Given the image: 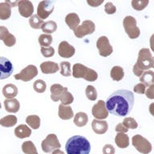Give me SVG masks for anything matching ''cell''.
I'll use <instances>...</instances> for the list:
<instances>
[{"instance_id": "f5cc1de1", "label": "cell", "mask_w": 154, "mask_h": 154, "mask_svg": "<svg viewBox=\"0 0 154 154\" xmlns=\"http://www.w3.org/2000/svg\"><path fill=\"white\" fill-rule=\"evenodd\" d=\"M149 112L151 113L152 116H154V103H152L149 105Z\"/></svg>"}, {"instance_id": "1f68e13d", "label": "cell", "mask_w": 154, "mask_h": 154, "mask_svg": "<svg viewBox=\"0 0 154 154\" xmlns=\"http://www.w3.org/2000/svg\"><path fill=\"white\" fill-rule=\"evenodd\" d=\"M26 122L33 129H38L40 127V118L38 117V116H28L26 118Z\"/></svg>"}, {"instance_id": "4316f807", "label": "cell", "mask_w": 154, "mask_h": 154, "mask_svg": "<svg viewBox=\"0 0 154 154\" xmlns=\"http://www.w3.org/2000/svg\"><path fill=\"white\" fill-rule=\"evenodd\" d=\"M88 117L85 112H79L75 114L74 116V124L77 127H84L88 124Z\"/></svg>"}, {"instance_id": "8d00e7d4", "label": "cell", "mask_w": 154, "mask_h": 154, "mask_svg": "<svg viewBox=\"0 0 154 154\" xmlns=\"http://www.w3.org/2000/svg\"><path fill=\"white\" fill-rule=\"evenodd\" d=\"M85 94H86L87 98L91 101L96 100L97 96H98L96 89L92 85H88L86 89H85Z\"/></svg>"}, {"instance_id": "816d5d0a", "label": "cell", "mask_w": 154, "mask_h": 154, "mask_svg": "<svg viewBox=\"0 0 154 154\" xmlns=\"http://www.w3.org/2000/svg\"><path fill=\"white\" fill-rule=\"evenodd\" d=\"M149 43H150V48H151V50L152 51H154V34H152L151 37H150Z\"/></svg>"}, {"instance_id": "11a10c76", "label": "cell", "mask_w": 154, "mask_h": 154, "mask_svg": "<svg viewBox=\"0 0 154 154\" xmlns=\"http://www.w3.org/2000/svg\"><path fill=\"white\" fill-rule=\"evenodd\" d=\"M6 2H7V3H8V4L10 5V6H11V7H14V6H15V5H17L18 4V2H11V1H6Z\"/></svg>"}, {"instance_id": "74e56055", "label": "cell", "mask_w": 154, "mask_h": 154, "mask_svg": "<svg viewBox=\"0 0 154 154\" xmlns=\"http://www.w3.org/2000/svg\"><path fill=\"white\" fill-rule=\"evenodd\" d=\"M33 88L36 92L43 93L47 89V84H46L45 81H43V79H37L36 81L34 82Z\"/></svg>"}, {"instance_id": "8fae6325", "label": "cell", "mask_w": 154, "mask_h": 154, "mask_svg": "<svg viewBox=\"0 0 154 154\" xmlns=\"http://www.w3.org/2000/svg\"><path fill=\"white\" fill-rule=\"evenodd\" d=\"M96 47L98 48L99 54L103 57H108L112 53L113 48L106 36H100L96 42Z\"/></svg>"}, {"instance_id": "d6a6232c", "label": "cell", "mask_w": 154, "mask_h": 154, "mask_svg": "<svg viewBox=\"0 0 154 154\" xmlns=\"http://www.w3.org/2000/svg\"><path fill=\"white\" fill-rule=\"evenodd\" d=\"M29 23L31 27L34 29H40L44 23V22L42 19H40L37 14H33L29 19Z\"/></svg>"}, {"instance_id": "60d3db41", "label": "cell", "mask_w": 154, "mask_h": 154, "mask_svg": "<svg viewBox=\"0 0 154 154\" xmlns=\"http://www.w3.org/2000/svg\"><path fill=\"white\" fill-rule=\"evenodd\" d=\"M2 41L7 47H13L16 43V38L14 35H13L10 32L5 36V38L2 39Z\"/></svg>"}, {"instance_id": "484cf974", "label": "cell", "mask_w": 154, "mask_h": 154, "mask_svg": "<svg viewBox=\"0 0 154 154\" xmlns=\"http://www.w3.org/2000/svg\"><path fill=\"white\" fill-rule=\"evenodd\" d=\"M11 15V7L7 2H0V19L7 20Z\"/></svg>"}, {"instance_id": "f1b7e54d", "label": "cell", "mask_w": 154, "mask_h": 154, "mask_svg": "<svg viewBox=\"0 0 154 154\" xmlns=\"http://www.w3.org/2000/svg\"><path fill=\"white\" fill-rule=\"evenodd\" d=\"M17 122H18L17 117L13 115H8L0 119V125L5 128L13 127L16 125Z\"/></svg>"}, {"instance_id": "ac0fdd59", "label": "cell", "mask_w": 154, "mask_h": 154, "mask_svg": "<svg viewBox=\"0 0 154 154\" xmlns=\"http://www.w3.org/2000/svg\"><path fill=\"white\" fill-rule=\"evenodd\" d=\"M40 69L43 74H54L60 70V67L56 63L46 61L41 63Z\"/></svg>"}, {"instance_id": "d4e9b609", "label": "cell", "mask_w": 154, "mask_h": 154, "mask_svg": "<svg viewBox=\"0 0 154 154\" xmlns=\"http://www.w3.org/2000/svg\"><path fill=\"white\" fill-rule=\"evenodd\" d=\"M140 81L146 87H149L154 84V72L146 71L143 72V74L140 76Z\"/></svg>"}, {"instance_id": "f6af8a7d", "label": "cell", "mask_w": 154, "mask_h": 154, "mask_svg": "<svg viewBox=\"0 0 154 154\" xmlns=\"http://www.w3.org/2000/svg\"><path fill=\"white\" fill-rule=\"evenodd\" d=\"M103 154H115V149L112 144H105L103 148Z\"/></svg>"}, {"instance_id": "ffe728a7", "label": "cell", "mask_w": 154, "mask_h": 154, "mask_svg": "<svg viewBox=\"0 0 154 154\" xmlns=\"http://www.w3.org/2000/svg\"><path fill=\"white\" fill-rule=\"evenodd\" d=\"M65 22L71 30L75 31L78 27L80 23L79 15L75 13H70L65 17Z\"/></svg>"}, {"instance_id": "e0dca14e", "label": "cell", "mask_w": 154, "mask_h": 154, "mask_svg": "<svg viewBox=\"0 0 154 154\" xmlns=\"http://www.w3.org/2000/svg\"><path fill=\"white\" fill-rule=\"evenodd\" d=\"M91 128H92V129H93L95 133L101 135L105 133L108 131V125L107 121H105V120H100L95 119L91 122Z\"/></svg>"}, {"instance_id": "8992f818", "label": "cell", "mask_w": 154, "mask_h": 154, "mask_svg": "<svg viewBox=\"0 0 154 154\" xmlns=\"http://www.w3.org/2000/svg\"><path fill=\"white\" fill-rule=\"evenodd\" d=\"M132 143L135 149L142 154H149L152 149L151 143L141 135L137 134L132 137Z\"/></svg>"}, {"instance_id": "c3c4849f", "label": "cell", "mask_w": 154, "mask_h": 154, "mask_svg": "<svg viewBox=\"0 0 154 154\" xmlns=\"http://www.w3.org/2000/svg\"><path fill=\"white\" fill-rule=\"evenodd\" d=\"M132 72L134 73V75H137V76H140L142 74H143V72L144 71L141 69V68H140L139 66L137 64V63H135L134 66H133V68H132Z\"/></svg>"}, {"instance_id": "4dcf8cb0", "label": "cell", "mask_w": 154, "mask_h": 154, "mask_svg": "<svg viewBox=\"0 0 154 154\" xmlns=\"http://www.w3.org/2000/svg\"><path fill=\"white\" fill-rule=\"evenodd\" d=\"M41 29L43 30L44 34L50 35V34L54 33V32L56 31V29H57V23H56L55 21L49 20V21L45 22V23L43 24V26H42Z\"/></svg>"}, {"instance_id": "9f6ffc18", "label": "cell", "mask_w": 154, "mask_h": 154, "mask_svg": "<svg viewBox=\"0 0 154 154\" xmlns=\"http://www.w3.org/2000/svg\"><path fill=\"white\" fill-rule=\"evenodd\" d=\"M0 109H1V103H0Z\"/></svg>"}, {"instance_id": "ba28073f", "label": "cell", "mask_w": 154, "mask_h": 154, "mask_svg": "<svg viewBox=\"0 0 154 154\" xmlns=\"http://www.w3.org/2000/svg\"><path fill=\"white\" fill-rule=\"evenodd\" d=\"M54 8H55L54 1H51V0L41 1L37 7V15L43 20L46 19L52 13Z\"/></svg>"}, {"instance_id": "7402d4cb", "label": "cell", "mask_w": 154, "mask_h": 154, "mask_svg": "<svg viewBox=\"0 0 154 154\" xmlns=\"http://www.w3.org/2000/svg\"><path fill=\"white\" fill-rule=\"evenodd\" d=\"M14 135L19 139H24L31 136V130L26 125H20L14 129Z\"/></svg>"}, {"instance_id": "d6986e66", "label": "cell", "mask_w": 154, "mask_h": 154, "mask_svg": "<svg viewBox=\"0 0 154 154\" xmlns=\"http://www.w3.org/2000/svg\"><path fill=\"white\" fill-rule=\"evenodd\" d=\"M59 116L62 120H70L74 116V112L70 106L63 105L61 103L59 106Z\"/></svg>"}, {"instance_id": "d590c367", "label": "cell", "mask_w": 154, "mask_h": 154, "mask_svg": "<svg viewBox=\"0 0 154 154\" xmlns=\"http://www.w3.org/2000/svg\"><path fill=\"white\" fill-rule=\"evenodd\" d=\"M149 0H132V7L136 11H142L148 6Z\"/></svg>"}, {"instance_id": "277c9868", "label": "cell", "mask_w": 154, "mask_h": 154, "mask_svg": "<svg viewBox=\"0 0 154 154\" xmlns=\"http://www.w3.org/2000/svg\"><path fill=\"white\" fill-rule=\"evenodd\" d=\"M137 64L143 71L149 70L151 67H152L154 64V60L153 57L152 55L151 51H150L149 49H148V48H142V49L139 51Z\"/></svg>"}, {"instance_id": "7bdbcfd3", "label": "cell", "mask_w": 154, "mask_h": 154, "mask_svg": "<svg viewBox=\"0 0 154 154\" xmlns=\"http://www.w3.org/2000/svg\"><path fill=\"white\" fill-rule=\"evenodd\" d=\"M104 11L108 14H113L116 11V7L113 5L112 2H108L104 6Z\"/></svg>"}, {"instance_id": "3957f363", "label": "cell", "mask_w": 154, "mask_h": 154, "mask_svg": "<svg viewBox=\"0 0 154 154\" xmlns=\"http://www.w3.org/2000/svg\"><path fill=\"white\" fill-rule=\"evenodd\" d=\"M72 75L76 79H84L87 81H96L98 78V74L95 70L89 68L81 63H75L72 67Z\"/></svg>"}, {"instance_id": "6da1fadb", "label": "cell", "mask_w": 154, "mask_h": 154, "mask_svg": "<svg viewBox=\"0 0 154 154\" xmlns=\"http://www.w3.org/2000/svg\"><path fill=\"white\" fill-rule=\"evenodd\" d=\"M109 113L116 116H126L131 112L134 104V94L125 89L114 91L105 102Z\"/></svg>"}, {"instance_id": "2e32d148", "label": "cell", "mask_w": 154, "mask_h": 154, "mask_svg": "<svg viewBox=\"0 0 154 154\" xmlns=\"http://www.w3.org/2000/svg\"><path fill=\"white\" fill-rule=\"evenodd\" d=\"M51 99L54 102H58L60 98L62 97L63 95L67 91V88L63 87L59 84H53L51 86Z\"/></svg>"}, {"instance_id": "7dc6e473", "label": "cell", "mask_w": 154, "mask_h": 154, "mask_svg": "<svg viewBox=\"0 0 154 154\" xmlns=\"http://www.w3.org/2000/svg\"><path fill=\"white\" fill-rule=\"evenodd\" d=\"M116 132H117L118 133L119 132H122V133H125V132H127L128 131L127 128L125 127V125H123L122 123H120V124H118L116 126Z\"/></svg>"}, {"instance_id": "30bf717a", "label": "cell", "mask_w": 154, "mask_h": 154, "mask_svg": "<svg viewBox=\"0 0 154 154\" xmlns=\"http://www.w3.org/2000/svg\"><path fill=\"white\" fill-rule=\"evenodd\" d=\"M38 75V69L35 65H28L22 70L18 74L14 75V79L17 80H22L28 82L34 79Z\"/></svg>"}, {"instance_id": "e575fe53", "label": "cell", "mask_w": 154, "mask_h": 154, "mask_svg": "<svg viewBox=\"0 0 154 154\" xmlns=\"http://www.w3.org/2000/svg\"><path fill=\"white\" fill-rule=\"evenodd\" d=\"M60 74L65 77H68L72 75L71 64L67 61H63L60 63Z\"/></svg>"}, {"instance_id": "5bb4252c", "label": "cell", "mask_w": 154, "mask_h": 154, "mask_svg": "<svg viewBox=\"0 0 154 154\" xmlns=\"http://www.w3.org/2000/svg\"><path fill=\"white\" fill-rule=\"evenodd\" d=\"M19 14L24 18H30L33 15L34 7L32 2L29 0H22L18 2Z\"/></svg>"}, {"instance_id": "f35d334b", "label": "cell", "mask_w": 154, "mask_h": 154, "mask_svg": "<svg viewBox=\"0 0 154 154\" xmlns=\"http://www.w3.org/2000/svg\"><path fill=\"white\" fill-rule=\"evenodd\" d=\"M122 124L127 128L128 129H129V128H131V129H136L138 127V124L136 121V120L133 119L132 117L125 118V120H124Z\"/></svg>"}, {"instance_id": "f907efd6", "label": "cell", "mask_w": 154, "mask_h": 154, "mask_svg": "<svg viewBox=\"0 0 154 154\" xmlns=\"http://www.w3.org/2000/svg\"><path fill=\"white\" fill-rule=\"evenodd\" d=\"M88 4L90 5L91 7H99L100 5H101L103 2V0H101V1H95V0H88L87 1Z\"/></svg>"}, {"instance_id": "52a82bcc", "label": "cell", "mask_w": 154, "mask_h": 154, "mask_svg": "<svg viewBox=\"0 0 154 154\" xmlns=\"http://www.w3.org/2000/svg\"><path fill=\"white\" fill-rule=\"evenodd\" d=\"M42 150L46 153H50L56 149H60L61 144L55 134H48V137L43 140L41 144Z\"/></svg>"}, {"instance_id": "5b68a950", "label": "cell", "mask_w": 154, "mask_h": 154, "mask_svg": "<svg viewBox=\"0 0 154 154\" xmlns=\"http://www.w3.org/2000/svg\"><path fill=\"white\" fill-rule=\"evenodd\" d=\"M123 26H124L126 34L132 39L138 38L140 35V31L139 27L137 26V20L134 17L131 15H128L125 17L123 21Z\"/></svg>"}, {"instance_id": "603a6c76", "label": "cell", "mask_w": 154, "mask_h": 154, "mask_svg": "<svg viewBox=\"0 0 154 154\" xmlns=\"http://www.w3.org/2000/svg\"><path fill=\"white\" fill-rule=\"evenodd\" d=\"M18 94V88L14 84H8L2 88V95L7 99H14Z\"/></svg>"}, {"instance_id": "83f0119b", "label": "cell", "mask_w": 154, "mask_h": 154, "mask_svg": "<svg viewBox=\"0 0 154 154\" xmlns=\"http://www.w3.org/2000/svg\"><path fill=\"white\" fill-rule=\"evenodd\" d=\"M110 75L114 81H120L125 76V72L120 66H114L111 70Z\"/></svg>"}, {"instance_id": "9c48e42d", "label": "cell", "mask_w": 154, "mask_h": 154, "mask_svg": "<svg viewBox=\"0 0 154 154\" xmlns=\"http://www.w3.org/2000/svg\"><path fill=\"white\" fill-rule=\"evenodd\" d=\"M96 30V26L91 20H85L78 26L74 31V34L77 38H83L88 35H91Z\"/></svg>"}, {"instance_id": "7c38bea8", "label": "cell", "mask_w": 154, "mask_h": 154, "mask_svg": "<svg viewBox=\"0 0 154 154\" xmlns=\"http://www.w3.org/2000/svg\"><path fill=\"white\" fill-rule=\"evenodd\" d=\"M91 113L96 120H103L108 117V112L106 108V103L103 100H99L95 105L92 107Z\"/></svg>"}, {"instance_id": "ee69618b", "label": "cell", "mask_w": 154, "mask_h": 154, "mask_svg": "<svg viewBox=\"0 0 154 154\" xmlns=\"http://www.w3.org/2000/svg\"><path fill=\"white\" fill-rule=\"evenodd\" d=\"M133 91L136 93L138 94H145V91H146V86L143 84H138L133 88Z\"/></svg>"}, {"instance_id": "cb8c5ba5", "label": "cell", "mask_w": 154, "mask_h": 154, "mask_svg": "<svg viewBox=\"0 0 154 154\" xmlns=\"http://www.w3.org/2000/svg\"><path fill=\"white\" fill-rule=\"evenodd\" d=\"M115 142L120 149H125L129 145V137L125 133L119 132L116 136Z\"/></svg>"}, {"instance_id": "b9f144b4", "label": "cell", "mask_w": 154, "mask_h": 154, "mask_svg": "<svg viewBox=\"0 0 154 154\" xmlns=\"http://www.w3.org/2000/svg\"><path fill=\"white\" fill-rule=\"evenodd\" d=\"M41 53L42 55L46 58L51 57L55 55V49L52 47H48V48H41Z\"/></svg>"}, {"instance_id": "681fc988", "label": "cell", "mask_w": 154, "mask_h": 154, "mask_svg": "<svg viewBox=\"0 0 154 154\" xmlns=\"http://www.w3.org/2000/svg\"><path fill=\"white\" fill-rule=\"evenodd\" d=\"M8 33H9V31L6 26H0V40H2Z\"/></svg>"}, {"instance_id": "44dd1931", "label": "cell", "mask_w": 154, "mask_h": 154, "mask_svg": "<svg viewBox=\"0 0 154 154\" xmlns=\"http://www.w3.org/2000/svg\"><path fill=\"white\" fill-rule=\"evenodd\" d=\"M5 109L8 112L15 113L20 108V103L16 99H6L4 100Z\"/></svg>"}, {"instance_id": "db71d44e", "label": "cell", "mask_w": 154, "mask_h": 154, "mask_svg": "<svg viewBox=\"0 0 154 154\" xmlns=\"http://www.w3.org/2000/svg\"><path fill=\"white\" fill-rule=\"evenodd\" d=\"M52 154H65L62 150H60V149H56L55 151L52 152Z\"/></svg>"}, {"instance_id": "7a4b0ae2", "label": "cell", "mask_w": 154, "mask_h": 154, "mask_svg": "<svg viewBox=\"0 0 154 154\" xmlns=\"http://www.w3.org/2000/svg\"><path fill=\"white\" fill-rule=\"evenodd\" d=\"M65 150L67 154H89L91 144L85 137L76 135L67 140Z\"/></svg>"}, {"instance_id": "4fadbf2b", "label": "cell", "mask_w": 154, "mask_h": 154, "mask_svg": "<svg viewBox=\"0 0 154 154\" xmlns=\"http://www.w3.org/2000/svg\"><path fill=\"white\" fill-rule=\"evenodd\" d=\"M14 67L7 58L0 57V79H7L13 73Z\"/></svg>"}, {"instance_id": "ab89813d", "label": "cell", "mask_w": 154, "mask_h": 154, "mask_svg": "<svg viewBox=\"0 0 154 154\" xmlns=\"http://www.w3.org/2000/svg\"><path fill=\"white\" fill-rule=\"evenodd\" d=\"M60 100L61 101V103L63 104V105H69L72 103H73L74 97H73V96H72V94L71 92L67 91L63 95V96L60 98Z\"/></svg>"}, {"instance_id": "f546056e", "label": "cell", "mask_w": 154, "mask_h": 154, "mask_svg": "<svg viewBox=\"0 0 154 154\" xmlns=\"http://www.w3.org/2000/svg\"><path fill=\"white\" fill-rule=\"evenodd\" d=\"M22 151L25 154H38L35 145L31 140L25 141L22 144Z\"/></svg>"}, {"instance_id": "836d02e7", "label": "cell", "mask_w": 154, "mask_h": 154, "mask_svg": "<svg viewBox=\"0 0 154 154\" xmlns=\"http://www.w3.org/2000/svg\"><path fill=\"white\" fill-rule=\"evenodd\" d=\"M53 41L52 36L51 35L48 34H42L39 37H38V43L43 48H48L50 47Z\"/></svg>"}, {"instance_id": "6f0895ef", "label": "cell", "mask_w": 154, "mask_h": 154, "mask_svg": "<svg viewBox=\"0 0 154 154\" xmlns=\"http://www.w3.org/2000/svg\"><path fill=\"white\" fill-rule=\"evenodd\" d=\"M153 60H154V57H153ZM152 67H154V64H153V66H152Z\"/></svg>"}, {"instance_id": "9a60e30c", "label": "cell", "mask_w": 154, "mask_h": 154, "mask_svg": "<svg viewBox=\"0 0 154 154\" xmlns=\"http://www.w3.org/2000/svg\"><path fill=\"white\" fill-rule=\"evenodd\" d=\"M75 49L67 41H62L59 45L58 53L63 58H71L75 55Z\"/></svg>"}, {"instance_id": "bcb514c9", "label": "cell", "mask_w": 154, "mask_h": 154, "mask_svg": "<svg viewBox=\"0 0 154 154\" xmlns=\"http://www.w3.org/2000/svg\"><path fill=\"white\" fill-rule=\"evenodd\" d=\"M145 96H146L147 98L151 99V100H153L154 99V84L149 86L148 88V89H146L145 91Z\"/></svg>"}]
</instances>
